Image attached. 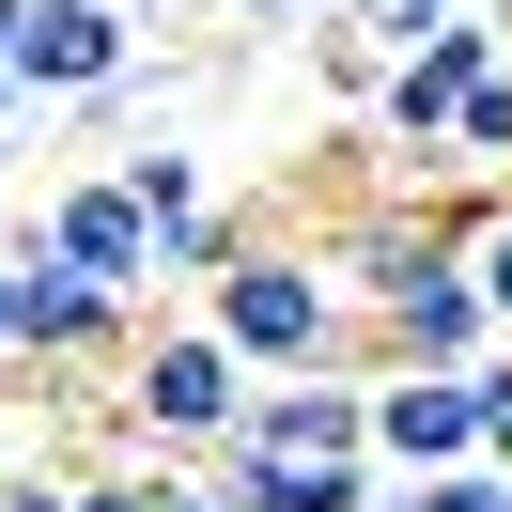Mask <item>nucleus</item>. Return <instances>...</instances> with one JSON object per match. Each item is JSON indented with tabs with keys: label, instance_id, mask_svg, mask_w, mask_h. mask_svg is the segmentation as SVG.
Wrapping results in <instances>:
<instances>
[{
	"label": "nucleus",
	"instance_id": "nucleus-1",
	"mask_svg": "<svg viewBox=\"0 0 512 512\" xmlns=\"http://www.w3.org/2000/svg\"><path fill=\"white\" fill-rule=\"evenodd\" d=\"M202 326H218L249 373H357V357H373V311H357L342 264L295 249V233H249V249L202 280Z\"/></svg>",
	"mask_w": 512,
	"mask_h": 512
},
{
	"label": "nucleus",
	"instance_id": "nucleus-2",
	"mask_svg": "<svg viewBox=\"0 0 512 512\" xmlns=\"http://www.w3.org/2000/svg\"><path fill=\"white\" fill-rule=\"evenodd\" d=\"M249 404H264V373L218 342V326H156L140 311V342H125V373H109V419H125V466H202V450H233L249 435Z\"/></svg>",
	"mask_w": 512,
	"mask_h": 512
},
{
	"label": "nucleus",
	"instance_id": "nucleus-3",
	"mask_svg": "<svg viewBox=\"0 0 512 512\" xmlns=\"http://www.w3.org/2000/svg\"><path fill=\"white\" fill-rule=\"evenodd\" d=\"M125 78H156L140 0H16V94L32 109H109Z\"/></svg>",
	"mask_w": 512,
	"mask_h": 512
},
{
	"label": "nucleus",
	"instance_id": "nucleus-4",
	"mask_svg": "<svg viewBox=\"0 0 512 512\" xmlns=\"http://www.w3.org/2000/svg\"><path fill=\"white\" fill-rule=\"evenodd\" d=\"M16 233H32L47 264H78V280H109L125 311H156V280H171V249H156V218L125 202V171H47V202Z\"/></svg>",
	"mask_w": 512,
	"mask_h": 512
},
{
	"label": "nucleus",
	"instance_id": "nucleus-5",
	"mask_svg": "<svg viewBox=\"0 0 512 512\" xmlns=\"http://www.w3.org/2000/svg\"><path fill=\"white\" fill-rule=\"evenodd\" d=\"M481 357H497V311H481L466 233H450L419 280H388V295H373V373H481Z\"/></svg>",
	"mask_w": 512,
	"mask_h": 512
},
{
	"label": "nucleus",
	"instance_id": "nucleus-6",
	"mask_svg": "<svg viewBox=\"0 0 512 512\" xmlns=\"http://www.w3.org/2000/svg\"><path fill=\"white\" fill-rule=\"evenodd\" d=\"M512 47H497V16H435V32L388 63V94H373V125H388V156H435L450 125H466V94L497 78Z\"/></svg>",
	"mask_w": 512,
	"mask_h": 512
},
{
	"label": "nucleus",
	"instance_id": "nucleus-7",
	"mask_svg": "<svg viewBox=\"0 0 512 512\" xmlns=\"http://www.w3.org/2000/svg\"><path fill=\"white\" fill-rule=\"evenodd\" d=\"M16 295H32V357H16V373H125L140 311L109 280H78V264H47L32 233H16Z\"/></svg>",
	"mask_w": 512,
	"mask_h": 512
},
{
	"label": "nucleus",
	"instance_id": "nucleus-8",
	"mask_svg": "<svg viewBox=\"0 0 512 512\" xmlns=\"http://www.w3.org/2000/svg\"><path fill=\"white\" fill-rule=\"evenodd\" d=\"M249 450L264 466H373V373H264Z\"/></svg>",
	"mask_w": 512,
	"mask_h": 512
},
{
	"label": "nucleus",
	"instance_id": "nucleus-9",
	"mask_svg": "<svg viewBox=\"0 0 512 512\" xmlns=\"http://www.w3.org/2000/svg\"><path fill=\"white\" fill-rule=\"evenodd\" d=\"M373 466L388 481L481 466V373H373Z\"/></svg>",
	"mask_w": 512,
	"mask_h": 512
},
{
	"label": "nucleus",
	"instance_id": "nucleus-10",
	"mask_svg": "<svg viewBox=\"0 0 512 512\" xmlns=\"http://www.w3.org/2000/svg\"><path fill=\"white\" fill-rule=\"evenodd\" d=\"M450 233H466V280H481V311H497V342H512V187H481Z\"/></svg>",
	"mask_w": 512,
	"mask_h": 512
},
{
	"label": "nucleus",
	"instance_id": "nucleus-11",
	"mask_svg": "<svg viewBox=\"0 0 512 512\" xmlns=\"http://www.w3.org/2000/svg\"><path fill=\"white\" fill-rule=\"evenodd\" d=\"M435 156H466V171H497V187H512V63H497V78L466 94V125H450Z\"/></svg>",
	"mask_w": 512,
	"mask_h": 512
},
{
	"label": "nucleus",
	"instance_id": "nucleus-12",
	"mask_svg": "<svg viewBox=\"0 0 512 512\" xmlns=\"http://www.w3.org/2000/svg\"><path fill=\"white\" fill-rule=\"evenodd\" d=\"M388 512H512L497 466H435V481H388Z\"/></svg>",
	"mask_w": 512,
	"mask_h": 512
},
{
	"label": "nucleus",
	"instance_id": "nucleus-13",
	"mask_svg": "<svg viewBox=\"0 0 512 512\" xmlns=\"http://www.w3.org/2000/svg\"><path fill=\"white\" fill-rule=\"evenodd\" d=\"M481 466H497V481H512V342H497V357H481Z\"/></svg>",
	"mask_w": 512,
	"mask_h": 512
},
{
	"label": "nucleus",
	"instance_id": "nucleus-14",
	"mask_svg": "<svg viewBox=\"0 0 512 512\" xmlns=\"http://www.w3.org/2000/svg\"><path fill=\"white\" fill-rule=\"evenodd\" d=\"M78 512H156V466H94V481H78Z\"/></svg>",
	"mask_w": 512,
	"mask_h": 512
},
{
	"label": "nucleus",
	"instance_id": "nucleus-15",
	"mask_svg": "<svg viewBox=\"0 0 512 512\" xmlns=\"http://www.w3.org/2000/svg\"><path fill=\"white\" fill-rule=\"evenodd\" d=\"M32 357V295H16V233H0V373Z\"/></svg>",
	"mask_w": 512,
	"mask_h": 512
},
{
	"label": "nucleus",
	"instance_id": "nucleus-16",
	"mask_svg": "<svg viewBox=\"0 0 512 512\" xmlns=\"http://www.w3.org/2000/svg\"><path fill=\"white\" fill-rule=\"evenodd\" d=\"M357 16H388V32H435V16H466V0H357Z\"/></svg>",
	"mask_w": 512,
	"mask_h": 512
},
{
	"label": "nucleus",
	"instance_id": "nucleus-17",
	"mask_svg": "<svg viewBox=\"0 0 512 512\" xmlns=\"http://www.w3.org/2000/svg\"><path fill=\"white\" fill-rule=\"evenodd\" d=\"M218 16H249V32H280V16H342V0H218Z\"/></svg>",
	"mask_w": 512,
	"mask_h": 512
},
{
	"label": "nucleus",
	"instance_id": "nucleus-18",
	"mask_svg": "<svg viewBox=\"0 0 512 512\" xmlns=\"http://www.w3.org/2000/svg\"><path fill=\"white\" fill-rule=\"evenodd\" d=\"M0 78H16V0H0Z\"/></svg>",
	"mask_w": 512,
	"mask_h": 512
},
{
	"label": "nucleus",
	"instance_id": "nucleus-19",
	"mask_svg": "<svg viewBox=\"0 0 512 512\" xmlns=\"http://www.w3.org/2000/svg\"><path fill=\"white\" fill-rule=\"evenodd\" d=\"M16 109H32V94H16V78H0V140H16Z\"/></svg>",
	"mask_w": 512,
	"mask_h": 512
},
{
	"label": "nucleus",
	"instance_id": "nucleus-20",
	"mask_svg": "<svg viewBox=\"0 0 512 512\" xmlns=\"http://www.w3.org/2000/svg\"><path fill=\"white\" fill-rule=\"evenodd\" d=\"M0 481H32V466H16V419H0Z\"/></svg>",
	"mask_w": 512,
	"mask_h": 512
}]
</instances>
